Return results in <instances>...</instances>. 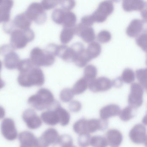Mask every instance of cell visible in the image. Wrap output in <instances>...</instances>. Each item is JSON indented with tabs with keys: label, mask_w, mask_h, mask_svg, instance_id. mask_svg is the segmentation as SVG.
<instances>
[{
	"label": "cell",
	"mask_w": 147,
	"mask_h": 147,
	"mask_svg": "<svg viewBox=\"0 0 147 147\" xmlns=\"http://www.w3.org/2000/svg\"><path fill=\"white\" fill-rule=\"evenodd\" d=\"M28 103L30 105L38 111L45 109L52 110L58 103L55 100L52 93L47 88H41L36 94L29 98Z\"/></svg>",
	"instance_id": "1"
},
{
	"label": "cell",
	"mask_w": 147,
	"mask_h": 147,
	"mask_svg": "<svg viewBox=\"0 0 147 147\" xmlns=\"http://www.w3.org/2000/svg\"><path fill=\"white\" fill-rule=\"evenodd\" d=\"M18 81L20 85L24 87L41 86L44 84L45 77L40 68L33 66L28 70L20 72Z\"/></svg>",
	"instance_id": "2"
},
{
	"label": "cell",
	"mask_w": 147,
	"mask_h": 147,
	"mask_svg": "<svg viewBox=\"0 0 147 147\" xmlns=\"http://www.w3.org/2000/svg\"><path fill=\"white\" fill-rule=\"evenodd\" d=\"M35 35L30 29L26 30L15 29L11 32V45L13 49H22L35 38Z\"/></svg>",
	"instance_id": "3"
},
{
	"label": "cell",
	"mask_w": 147,
	"mask_h": 147,
	"mask_svg": "<svg viewBox=\"0 0 147 147\" xmlns=\"http://www.w3.org/2000/svg\"><path fill=\"white\" fill-rule=\"evenodd\" d=\"M55 57L45 49L35 48L30 52V61L36 67H49L54 64Z\"/></svg>",
	"instance_id": "4"
},
{
	"label": "cell",
	"mask_w": 147,
	"mask_h": 147,
	"mask_svg": "<svg viewBox=\"0 0 147 147\" xmlns=\"http://www.w3.org/2000/svg\"><path fill=\"white\" fill-rule=\"evenodd\" d=\"M24 13L32 22L38 24H44L47 20V15L41 3H32Z\"/></svg>",
	"instance_id": "5"
},
{
	"label": "cell",
	"mask_w": 147,
	"mask_h": 147,
	"mask_svg": "<svg viewBox=\"0 0 147 147\" xmlns=\"http://www.w3.org/2000/svg\"><path fill=\"white\" fill-rule=\"evenodd\" d=\"M114 11V5L112 1H106L101 2L97 10L92 14L94 22L103 23L106 21L107 17Z\"/></svg>",
	"instance_id": "6"
},
{
	"label": "cell",
	"mask_w": 147,
	"mask_h": 147,
	"mask_svg": "<svg viewBox=\"0 0 147 147\" xmlns=\"http://www.w3.org/2000/svg\"><path fill=\"white\" fill-rule=\"evenodd\" d=\"M144 88L138 83H133L131 86L130 92L128 96L129 106L132 108H138L143 102Z\"/></svg>",
	"instance_id": "7"
},
{
	"label": "cell",
	"mask_w": 147,
	"mask_h": 147,
	"mask_svg": "<svg viewBox=\"0 0 147 147\" xmlns=\"http://www.w3.org/2000/svg\"><path fill=\"white\" fill-rule=\"evenodd\" d=\"M1 130L4 137L8 141H14L18 137L15 123L12 119L5 118L2 121Z\"/></svg>",
	"instance_id": "8"
},
{
	"label": "cell",
	"mask_w": 147,
	"mask_h": 147,
	"mask_svg": "<svg viewBox=\"0 0 147 147\" xmlns=\"http://www.w3.org/2000/svg\"><path fill=\"white\" fill-rule=\"evenodd\" d=\"M22 118L29 129L34 130L41 127L42 120L33 109H28L23 113Z\"/></svg>",
	"instance_id": "9"
},
{
	"label": "cell",
	"mask_w": 147,
	"mask_h": 147,
	"mask_svg": "<svg viewBox=\"0 0 147 147\" xmlns=\"http://www.w3.org/2000/svg\"><path fill=\"white\" fill-rule=\"evenodd\" d=\"M112 86V81L104 76L94 79L88 82L89 89L94 93L108 91Z\"/></svg>",
	"instance_id": "10"
},
{
	"label": "cell",
	"mask_w": 147,
	"mask_h": 147,
	"mask_svg": "<svg viewBox=\"0 0 147 147\" xmlns=\"http://www.w3.org/2000/svg\"><path fill=\"white\" fill-rule=\"evenodd\" d=\"M59 136L58 131L55 129L49 128L38 138L37 147H49L50 144L55 142Z\"/></svg>",
	"instance_id": "11"
},
{
	"label": "cell",
	"mask_w": 147,
	"mask_h": 147,
	"mask_svg": "<svg viewBox=\"0 0 147 147\" xmlns=\"http://www.w3.org/2000/svg\"><path fill=\"white\" fill-rule=\"evenodd\" d=\"M133 142L137 144L146 143L147 140L146 128L142 125L138 124L132 128L129 134Z\"/></svg>",
	"instance_id": "12"
},
{
	"label": "cell",
	"mask_w": 147,
	"mask_h": 147,
	"mask_svg": "<svg viewBox=\"0 0 147 147\" xmlns=\"http://www.w3.org/2000/svg\"><path fill=\"white\" fill-rule=\"evenodd\" d=\"M75 33L86 43H91L95 38L94 30L92 27H87L81 23L74 27Z\"/></svg>",
	"instance_id": "13"
},
{
	"label": "cell",
	"mask_w": 147,
	"mask_h": 147,
	"mask_svg": "<svg viewBox=\"0 0 147 147\" xmlns=\"http://www.w3.org/2000/svg\"><path fill=\"white\" fill-rule=\"evenodd\" d=\"M56 56L59 57L67 62H74L76 55L71 47L66 45H57Z\"/></svg>",
	"instance_id": "14"
},
{
	"label": "cell",
	"mask_w": 147,
	"mask_h": 147,
	"mask_svg": "<svg viewBox=\"0 0 147 147\" xmlns=\"http://www.w3.org/2000/svg\"><path fill=\"white\" fill-rule=\"evenodd\" d=\"M122 7L126 12L142 11L146 8L145 1L140 0H125L122 3Z\"/></svg>",
	"instance_id": "15"
},
{
	"label": "cell",
	"mask_w": 147,
	"mask_h": 147,
	"mask_svg": "<svg viewBox=\"0 0 147 147\" xmlns=\"http://www.w3.org/2000/svg\"><path fill=\"white\" fill-rule=\"evenodd\" d=\"M13 5L12 1H2L0 3V23H7L10 20L11 11Z\"/></svg>",
	"instance_id": "16"
},
{
	"label": "cell",
	"mask_w": 147,
	"mask_h": 147,
	"mask_svg": "<svg viewBox=\"0 0 147 147\" xmlns=\"http://www.w3.org/2000/svg\"><path fill=\"white\" fill-rule=\"evenodd\" d=\"M19 140L21 145L29 147H37V138L30 131H22L18 136Z\"/></svg>",
	"instance_id": "17"
},
{
	"label": "cell",
	"mask_w": 147,
	"mask_h": 147,
	"mask_svg": "<svg viewBox=\"0 0 147 147\" xmlns=\"http://www.w3.org/2000/svg\"><path fill=\"white\" fill-rule=\"evenodd\" d=\"M108 121L102 119H92L87 121V130L88 133L98 130H104L108 126Z\"/></svg>",
	"instance_id": "18"
},
{
	"label": "cell",
	"mask_w": 147,
	"mask_h": 147,
	"mask_svg": "<svg viewBox=\"0 0 147 147\" xmlns=\"http://www.w3.org/2000/svg\"><path fill=\"white\" fill-rule=\"evenodd\" d=\"M144 22L139 19H134L127 27L126 30L127 35L130 37H136L140 35L143 29Z\"/></svg>",
	"instance_id": "19"
},
{
	"label": "cell",
	"mask_w": 147,
	"mask_h": 147,
	"mask_svg": "<svg viewBox=\"0 0 147 147\" xmlns=\"http://www.w3.org/2000/svg\"><path fill=\"white\" fill-rule=\"evenodd\" d=\"M106 139L111 147H118L123 141V136L119 131L111 129L107 132Z\"/></svg>",
	"instance_id": "20"
},
{
	"label": "cell",
	"mask_w": 147,
	"mask_h": 147,
	"mask_svg": "<svg viewBox=\"0 0 147 147\" xmlns=\"http://www.w3.org/2000/svg\"><path fill=\"white\" fill-rule=\"evenodd\" d=\"M120 107L117 105L111 104L104 107L100 111V116L101 119L107 120L109 118L119 115Z\"/></svg>",
	"instance_id": "21"
},
{
	"label": "cell",
	"mask_w": 147,
	"mask_h": 147,
	"mask_svg": "<svg viewBox=\"0 0 147 147\" xmlns=\"http://www.w3.org/2000/svg\"><path fill=\"white\" fill-rule=\"evenodd\" d=\"M4 64L6 68L13 69L18 67L20 62L19 56L13 50L11 51L4 54Z\"/></svg>",
	"instance_id": "22"
},
{
	"label": "cell",
	"mask_w": 147,
	"mask_h": 147,
	"mask_svg": "<svg viewBox=\"0 0 147 147\" xmlns=\"http://www.w3.org/2000/svg\"><path fill=\"white\" fill-rule=\"evenodd\" d=\"M41 119L42 121L48 125H56L59 123L58 114L55 110H48L41 114Z\"/></svg>",
	"instance_id": "23"
},
{
	"label": "cell",
	"mask_w": 147,
	"mask_h": 147,
	"mask_svg": "<svg viewBox=\"0 0 147 147\" xmlns=\"http://www.w3.org/2000/svg\"><path fill=\"white\" fill-rule=\"evenodd\" d=\"M32 22L24 13L15 17L12 24L13 27H17L19 30H26L30 29Z\"/></svg>",
	"instance_id": "24"
},
{
	"label": "cell",
	"mask_w": 147,
	"mask_h": 147,
	"mask_svg": "<svg viewBox=\"0 0 147 147\" xmlns=\"http://www.w3.org/2000/svg\"><path fill=\"white\" fill-rule=\"evenodd\" d=\"M77 20L76 15L70 11H65L63 21L62 24L63 28H72L75 26Z\"/></svg>",
	"instance_id": "25"
},
{
	"label": "cell",
	"mask_w": 147,
	"mask_h": 147,
	"mask_svg": "<svg viewBox=\"0 0 147 147\" xmlns=\"http://www.w3.org/2000/svg\"><path fill=\"white\" fill-rule=\"evenodd\" d=\"M86 51L89 57L92 59L100 55L101 52V47L98 43L93 42L88 45Z\"/></svg>",
	"instance_id": "26"
},
{
	"label": "cell",
	"mask_w": 147,
	"mask_h": 147,
	"mask_svg": "<svg viewBox=\"0 0 147 147\" xmlns=\"http://www.w3.org/2000/svg\"><path fill=\"white\" fill-rule=\"evenodd\" d=\"M58 114L59 118V123L62 126H66L68 124L70 120L69 113L64 108L61 106V105L56 107L55 109Z\"/></svg>",
	"instance_id": "27"
},
{
	"label": "cell",
	"mask_w": 147,
	"mask_h": 147,
	"mask_svg": "<svg viewBox=\"0 0 147 147\" xmlns=\"http://www.w3.org/2000/svg\"><path fill=\"white\" fill-rule=\"evenodd\" d=\"M73 144L72 137L67 134H64L59 136L53 147H72Z\"/></svg>",
	"instance_id": "28"
},
{
	"label": "cell",
	"mask_w": 147,
	"mask_h": 147,
	"mask_svg": "<svg viewBox=\"0 0 147 147\" xmlns=\"http://www.w3.org/2000/svg\"><path fill=\"white\" fill-rule=\"evenodd\" d=\"M88 86V82L83 77L75 83L72 89L74 94H80L86 91Z\"/></svg>",
	"instance_id": "29"
},
{
	"label": "cell",
	"mask_w": 147,
	"mask_h": 147,
	"mask_svg": "<svg viewBox=\"0 0 147 147\" xmlns=\"http://www.w3.org/2000/svg\"><path fill=\"white\" fill-rule=\"evenodd\" d=\"M75 34L74 28H63L60 35L61 42L63 44L68 43L73 39Z\"/></svg>",
	"instance_id": "30"
},
{
	"label": "cell",
	"mask_w": 147,
	"mask_h": 147,
	"mask_svg": "<svg viewBox=\"0 0 147 147\" xmlns=\"http://www.w3.org/2000/svg\"><path fill=\"white\" fill-rule=\"evenodd\" d=\"M92 60L88 55L86 49L82 53L76 57L74 63L77 67L82 68L85 67Z\"/></svg>",
	"instance_id": "31"
},
{
	"label": "cell",
	"mask_w": 147,
	"mask_h": 147,
	"mask_svg": "<svg viewBox=\"0 0 147 147\" xmlns=\"http://www.w3.org/2000/svg\"><path fill=\"white\" fill-rule=\"evenodd\" d=\"M98 70L96 67L93 65H87L84 70L83 78L88 81H91L95 79L97 76Z\"/></svg>",
	"instance_id": "32"
},
{
	"label": "cell",
	"mask_w": 147,
	"mask_h": 147,
	"mask_svg": "<svg viewBox=\"0 0 147 147\" xmlns=\"http://www.w3.org/2000/svg\"><path fill=\"white\" fill-rule=\"evenodd\" d=\"M135 108L130 106H127L120 111L119 117L123 121H128L134 117L136 113Z\"/></svg>",
	"instance_id": "33"
},
{
	"label": "cell",
	"mask_w": 147,
	"mask_h": 147,
	"mask_svg": "<svg viewBox=\"0 0 147 147\" xmlns=\"http://www.w3.org/2000/svg\"><path fill=\"white\" fill-rule=\"evenodd\" d=\"M88 120L85 118L81 119L75 123L74 125V130L76 133L81 135L84 133H88L87 130V123Z\"/></svg>",
	"instance_id": "34"
},
{
	"label": "cell",
	"mask_w": 147,
	"mask_h": 147,
	"mask_svg": "<svg viewBox=\"0 0 147 147\" xmlns=\"http://www.w3.org/2000/svg\"><path fill=\"white\" fill-rule=\"evenodd\" d=\"M90 144L92 147H107L108 145L106 138L101 136H94L91 138Z\"/></svg>",
	"instance_id": "35"
},
{
	"label": "cell",
	"mask_w": 147,
	"mask_h": 147,
	"mask_svg": "<svg viewBox=\"0 0 147 147\" xmlns=\"http://www.w3.org/2000/svg\"><path fill=\"white\" fill-rule=\"evenodd\" d=\"M147 69H141L136 71V76L140 85L144 89L147 88Z\"/></svg>",
	"instance_id": "36"
},
{
	"label": "cell",
	"mask_w": 147,
	"mask_h": 147,
	"mask_svg": "<svg viewBox=\"0 0 147 147\" xmlns=\"http://www.w3.org/2000/svg\"><path fill=\"white\" fill-rule=\"evenodd\" d=\"M121 78L122 81L127 84L132 83L135 80V75L133 70L130 68H126L123 71Z\"/></svg>",
	"instance_id": "37"
},
{
	"label": "cell",
	"mask_w": 147,
	"mask_h": 147,
	"mask_svg": "<svg viewBox=\"0 0 147 147\" xmlns=\"http://www.w3.org/2000/svg\"><path fill=\"white\" fill-rule=\"evenodd\" d=\"M74 95L72 89L65 88L63 89L60 92V99L63 102H69L73 99Z\"/></svg>",
	"instance_id": "38"
},
{
	"label": "cell",
	"mask_w": 147,
	"mask_h": 147,
	"mask_svg": "<svg viewBox=\"0 0 147 147\" xmlns=\"http://www.w3.org/2000/svg\"><path fill=\"white\" fill-rule=\"evenodd\" d=\"M65 11L62 9L60 8L55 9L52 13L51 16L53 21L57 24H62L63 21Z\"/></svg>",
	"instance_id": "39"
},
{
	"label": "cell",
	"mask_w": 147,
	"mask_h": 147,
	"mask_svg": "<svg viewBox=\"0 0 147 147\" xmlns=\"http://www.w3.org/2000/svg\"><path fill=\"white\" fill-rule=\"evenodd\" d=\"M136 42L137 45L146 52L147 51V32L146 31L143 32L138 36L136 38Z\"/></svg>",
	"instance_id": "40"
},
{
	"label": "cell",
	"mask_w": 147,
	"mask_h": 147,
	"mask_svg": "<svg viewBox=\"0 0 147 147\" xmlns=\"http://www.w3.org/2000/svg\"><path fill=\"white\" fill-rule=\"evenodd\" d=\"M111 35L109 31L107 30H102L100 31L97 36L98 41L101 43H106L111 41Z\"/></svg>",
	"instance_id": "41"
},
{
	"label": "cell",
	"mask_w": 147,
	"mask_h": 147,
	"mask_svg": "<svg viewBox=\"0 0 147 147\" xmlns=\"http://www.w3.org/2000/svg\"><path fill=\"white\" fill-rule=\"evenodd\" d=\"M91 136L88 133L80 135L78 138V143L80 147H88L90 144Z\"/></svg>",
	"instance_id": "42"
},
{
	"label": "cell",
	"mask_w": 147,
	"mask_h": 147,
	"mask_svg": "<svg viewBox=\"0 0 147 147\" xmlns=\"http://www.w3.org/2000/svg\"><path fill=\"white\" fill-rule=\"evenodd\" d=\"M59 1H48L45 0L41 2V4L44 10H48L53 9L56 6L59 5Z\"/></svg>",
	"instance_id": "43"
},
{
	"label": "cell",
	"mask_w": 147,
	"mask_h": 147,
	"mask_svg": "<svg viewBox=\"0 0 147 147\" xmlns=\"http://www.w3.org/2000/svg\"><path fill=\"white\" fill-rule=\"evenodd\" d=\"M59 4L63 10L67 11L72 10L75 7L76 2L74 1H61Z\"/></svg>",
	"instance_id": "44"
},
{
	"label": "cell",
	"mask_w": 147,
	"mask_h": 147,
	"mask_svg": "<svg viewBox=\"0 0 147 147\" xmlns=\"http://www.w3.org/2000/svg\"><path fill=\"white\" fill-rule=\"evenodd\" d=\"M95 23L92 15H86L82 17L81 20V24L87 27H91Z\"/></svg>",
	"instance_id": "45"
},
{
	"label": "cell",
	"mask_w": 147,
	"mask_h": 147,
	"mask_svg": "<svg viewBox=\"0 0 147 147\" xmlns=\"http://www.w3.org/2000/svg\"><path fill=\"white\" fill-rule=\"evenodd\" d=\"M69 110L73 112H78L81 109V103L77 100L71 101L69 105Z\"/></svg>",
	"instance_id": "46"
},
{
	"label": "cell",
	"mask_w": 147,
	"mask_h": 147,
	"mask_svg": "<svg viewBox=\"0 0 147 147\" xmlns=\"http://www.w3.org/2000/svg\"><path fill=\"white\" fill-rule=\"evenodd\" d=\"M123 82L120 77H118L112 81L113 86L117 88H119L123 85Z\"/></svg>",
	"instance_id": "47"
},
{
	"label": "cell",
	"mask_w": 147,
	"mask_h": 147,
	"mask_svg": "<svg viewBox=\"0 0 147 147\" xmlns=\"http://www.w3.org/2000/svg\"><path fill=\"white\" fill-rule=\"evenodd\" d=\"M5 115V109L2 107L0 106V119H3Z\"/></svg>",
	"instance_id": "48"
},
{
	"label": "cell",
	"mask_w": 147,
	"mask_h": 147,
	"mask_svg": "<svg viewBox=\"0 0 147 147\" xmlns=\"http://www.w3.org/2000/svg\"><path fill=\"white\" fill-rule=\"evenodd\" d=\"M1 72V71H0ZM5 82L3 80L1 79V76H0V89H2V88L5 87Z\"/></svg>",
	"instance_id": "49"
},
{
	"label": "cell",
	"mask_w": 147,
	"mask_h": 147,
	"mask_svg": "<svg viewBox=\"0 0 147 147\" xmlns=\"http://www.w3.org/2000/svg\"><path fill=\"white\" fill-rule=\"evenodd\" d=\"M20 147H27V146H24V145H20Z\"/></svg>",
	"instance_id": "50"
},
{
	"label": "cell",
	"mask_w": 147,
	"mask_h": 147,
	"mask_svg": "<svg viewBox=\"0 0 147 147\" xmlns=\"http://www.w3.org/2000/svg\"><path fill=\"white\" fill-rule=\"evenodd\" d=\"M72 147H74V146H72Z\"/></svg>",
	"instance_id": "51"
}]
</instances>
